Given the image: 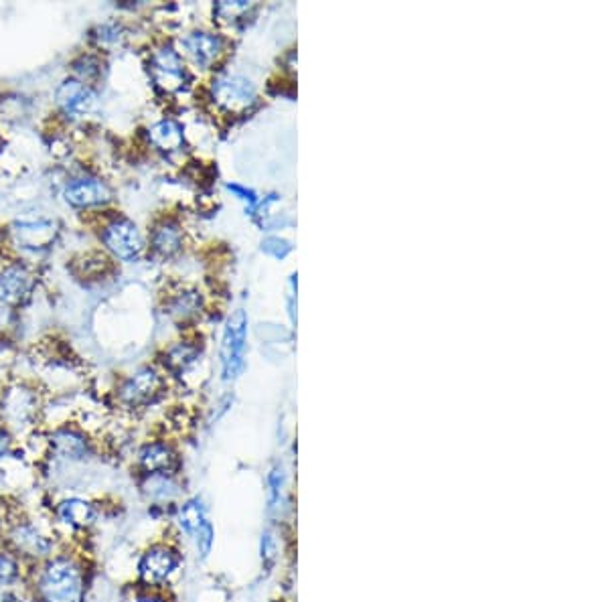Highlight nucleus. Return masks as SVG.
Listing matches in <instances>:
<instances>
[{
	"mask_svg": "<svg viewBox=\"0 0 608 602\" xmlns=\"http://www.w3.org/2000/svg\"><path fill=\"white\" fill-rule=\"evenodd\" d=\"M138 475H179V450L169 440H146L134 455Z\"/></svg>",
	"mask_w": 608,
	"mask_h": 602,
	"instance_id": "9b49d317",
	"label": "nucleus"
},
{
	"mask_svg": "<svg viewBox=\"0 0 608 602\" xmlns=\"http://www.w3.org/2000/svg\"><path fill=\"white\" fill-rule=\"evenodd\" d=\"M71 67H73L75 75H78V78H75V80H80V82H84L88 86H90V82L98 80L100 73H102L100 59L94 57V55H82V57H78V59H75L71 63Z\"/></svg>",
	"mask_w": 608,
	"mask_h": 602,
	"instance_id": "b1692460",
	"label": "nucleus"
},
{
	"mask_svg": "<svg viewBox=\"0 0 608 602\" xmlns=\"http://www.w3.org/2000/svg\"><path fill=\"white\" fill-rule=\"evenodd\" d=\"M148 69L155 84L167 94L179 92L187 82V69L183 57L171 45H163L152 51Z\"/></svg>",
	"mask_w": 608,
	"mask_h": 602,
	"instance_id": "f8f14e48",
	"label": "nucleus"
},
{
	"mask_svg": "<svg viewBox=\"0 0 608 602\" xmlns=\"http://www.w3.org/2000/svg\"><path fill=\"white\" fill-rule=\"evenodd\" d=\"M100 240L106 250L124 262H136L144 252V238L138 225L126 217H112L102 225Z\"/></svg>",
	"mask_w": 608,
	"mask_h": 602,
	"instance_id": "1a4fd4ad",
	"label": "nucleus"
},
{
	"mask_svg": "<svg viewBox=\"0 0 608 602\" xmlns=\"http://www.w3.org/2000/svg\"><path fill=\"white\" fill-rule=\"evenodd\" d=\"M250 9L252 5L246 3V0H238V3H219L215 7V15L221 21H238V17H244Z\"/></svg>",
	"mask_w": 608,
	"mask_h": 602,
	"instance_id": "393cba45",
	"label": "nucleus"
},
{
	"mask_svg": "<svg viewBox=\"0 0 608 602\" xmlns=\"http://www.w3.org/2000/svg\"><path fill=\"white\" fill-rule=\"evenodd\" d=\"M175 521L181 534L189 538H195L207 523H211L207 517V507L199 497H191L183 501L175 513Z\"/></svg>",
	"mask_w": 608,
	"mask_h": 602,
	"instance_id": "6ab92c4d",
	"label": "nucleus"
},
{
	"mask_svg": "<svg viewBox=\"0 0 608 602\" xmlns=\"http://www.w3.org/2000/svg\"><path fill=\"white\" fill-rule=\"evenodd\" d=\"M102 511L100 499L88 493H63L53 501L49 519L65 542V538L78 540L90 536L102 521Z\"/></svg>",
	"mask_w": 608,
	"mask_h": 602,
	"instance_id": "7ed1b4c3",
	"label": "nucleus"
},
{
	"mask_svg": "<svg viewBox=\"0 0 608 602\" xmlns=\"http://www.w3.org/2000/svg\"><path fill=\"white\" fill-rule=\"evenodd\" d=\"M201 307H203V298L193 288H183V290L175 292L167 303L169 315L179 321L193 319L197 313H201Z\"/></svg>",
	"mask_w": 608,
	"mask_h": 602,
	"instance_id": "4be33fe9",
	"label": "nucleus"
},
{
	"mask_svg": "<svg viewBox=\"0 0 608 602\" xmlns=\"http://www.w3.org/2000/svg\"><path fill=\"white\" fill-rule=\"evenodd\" d=\"M148 140L161 153H177L185 142V134L179 122L165 118L148 130Z\"/></svg>",
	"mask_w": 608,
	"mask_h": 602,
	"instance_id": "aec40b11",
	"label": "nucleus"
},
{
	"mask_svg": "<svg viewBox=\"0 0 608 602\" xmlns=\"http://www.w3.org/2000/svg\"><path fill=\"white\" fill-rule=\"evenodd\" d=\"M268 485H270V503L274 505L280 499V487H282V473L280 471H272L268 477Z\"/></svg>",
	"mask_w": 608,
	"mask_h": 602,
	"instance_id": "72a5a7b5",
	"label": "nucleus"
},
{
	"mask_svg": "<svg viewBox=\"0 0 608 602\" xmlns=\"http://www.w3.org/2000/svg\"><path fill=\"white\" fill-rule=\"evenodd\" d=\"M65 201L75 209L102 207L112 201L110 185L100 177H75L63 189Z\"/></svg>",
	"mask_w": 608,
	"mask_h": 602,
	"instance_id": "ddd939ff",
	"label": "nucleus"
},
{
	"mask_svg": "<svg viewBox=\"0 0 608 602\" xmlns=\"http://www.w3.org/2000/svg\"><path fill=\"white\" fill-rule=\"evenodd\" d=\"M274 552H276L274 538H272L270 532H266V534L262 536V562H264V564H272Z\"/></svg>",
	"mask_w": 608,
	"mask_h": 602,
	"instance_id": "473e14b6",
	"label": "nucleus"
},
{
	"mask_svg": "<svg viewBox=\"0 0 608 602\" xmlns=\"http://www.w3.org/2000/svg\"><path fill=\"white\" fill-rule=\"evenodd\" d=\"M211 100L227 114H242L256 104L258 94L252 82L242 75H221L211 84Z\"/></svg>",
	"mask_w": 608,
	"mask_h": 602,
	"instance_id": "9d476101",
	"label": "nucleus"
},
{
	"mask_svg": "<svg viewBox=\"0 0 608 602\" xmlns=\"http://www.w3.org/2000/svg\"><path fill=\"white\" fill-rule=\"evenodd\" d=\"M246 339L248 317L244 311H236L227 321L221 341V375L225 382L238 380L246 367Z\"/></svg>",
	"mask_w": 608,
	"mask_h": 602,
	"instance_id": "6e6552de",
	"label": "nucleus"
},
{
	"mask_svg": "<svg viewBox=\"0 0 608 602\" xmlns=\"http://www.w3.org/2000/svg\"><path fill=\"white\" fill-rule=\"evenodd\" d=\"M177 477L179 475H138V491L155 507L173 503L181 493Z\"/></svg>",
	"mask_w": 608,
	"mask_h": 602,
	"instance_id": "f3484780",
	"label": "nucleus"
},
{
	"mask_svg": "<svg viewBox=\"0 0 608 602\" xmlns=\"http://www.w3.org/2000/svg\"><path fill=\"white\" fill-rule=\"evenodd\" d=\"M0 602H33V598L27 586H19V588L0 590Z\"/></svg>",
	"mask_w": 608,
	"mask_h": 602,
	"instance_id": "7c9ffc66",
	"label": "nucleus"
},
{
	"mask_svg": "<svg viewBox=\"0 0 608 602\" xmlns=\"http://www.w3.org/2000/svg\"><path fill=\"white\" fill-rule=\"evenodd\" d=\"M195 540V546H197V552H199V556L205 560L209 554H211V550H213V544H215V532H213V525L211 523H207L205 528L193 538Z\"/></svg>",
	"mask_w": 608,
	"mask_h": 602,
	"instance_id": "a878e982",
	"label": "nucleus"
},
{
	"mask_svg": "<svg viewBox=\"0 0 608 602\" xmlns=\"http://www.w3.org/2000/svg\"><path fill=\"white\" fill-rule=\"evenodd\" d=\"M55 104L63 114L80 118L96 106V94L88 84L69 78L55 90Z\"/></svg>",
	"mask_w": 608,
	"mask_h": 602,
	"instance_id": "4468645a",
	"label": "nucleus"
},
{
	"mask_svg": "<svg viewBox=\"0 0 608 602\" xmlns=\"http://www.w3.org/2000/svg\"><path fill=\"white\" fill-rule=\"evenodd\" d=\"M262 250H264L268 256L282 260V258H286V256L290 254L292 246H290V242H286L284 238H266V240L262 242Z\"/></svg>",
	"mask_w": 608,
	"mask_h": 602,
	"instance_id": "cd10ccee",
	"label": "nucleus"
},
{
	"mask_svg": "<svg viewBox=\"0 0 608 602\" xmlns=\"http://www.w3.org/2000/svg\"><path fill=\"white\" fill-rule=\"evenodd\" d=\"M227 189L230 191H234L242 201H246L248 205H250V211H254L256 209V205H258V197H256V193L252 191V189H246V187H242V185H227Z\"/></svg>",
	"mask_w": 608,
	"mask_h": 602,
	"instance_id": "2f4dec72",
	"label": "nucleus"
},
{
	"mask_svg": "<svg viewBox=\"0 0 608 602\" xmlns=\"http://www.w3.org/2000/svg\"><path fill=\"white\" fill-rule=\"evenodd\" d=\"M183 568V554L171 542H155L146 546L136 560L138 588L167 590Z\"/></svg>",
	"mask_w": 608,
	"mask_h": 602,
	"instance_id": "20e7f679",
	"label": "nucleus"
},
{
	"mask_svg": "<svg viewBox=\"0 0 608 602\" xmlns=\"http://www.w3.org/2000/svg\"><path fill=\"white\" fill-rule=\"evenodd\" d=\"M35 286L33 272L23 264H11L0 270V303L21 305Z\"/></svg>",
	"mask_w": 608,
	"mask_h": 602,
	"instance_id": "dca6fc26",
	"label": "nucleus"
},
{
	"mask_svg": "<svg viewBox=\"0 0 608 602\" xmlns=\"http://www.w3.org/2000/svg\"><path fill=\"white\" fill-rule=\"evenodd\" d=\"M201 349L193 343H177L173 345L167 355H165V367L173 373V375H185L199 359Z\"/></svg>",
	"mask_w": 608,
	"mask_h": 602,
	"instance_id": "5701e85b",
	"label": "nucleus"
},
{
	"mask_svg": "<svg viewBox=\"0 0 608 602\" xmlns=\"http://www.w3.org/2000/svg\"><path fill=\"white\" fill-rule=\"evenodd\" d=\"M27 574L29 566L9 548L0 546V590L25 586Z\"/></svg>",
	"mask_w": 608,
	"mask_h": 602,
	"instance_id": "412c9836",
	"label": "nucleus"
},
{
	"mask_svg": "<svg viewBox=\"0 0 608 602\" xmlns=\"http://www.w3.org/2000/svg\"><path fill=\"white\" fill-rule=\"evenodd\" d=\"M150 248L161 258H171L183 248V230L175 219H161L150 232Z\"/></svg>",
	"mask_w": 608,
	"mask_h": 602,
	"instance_id": "a211bd4d",
	"label": "nucleus"
},
{
	"mask_svg": "<svg viewBox=\"0 0 608 602\" xmlns=\"http://www.w3.org/2000/svg\"><path fill=\"white\" fill-rule=\"evenodd\" d=\"M33 602H88L92 564L84 550L63 544L55 554L29 568L25 582Z\"/></svg>",
	"mask_w": 608,
	"mask_h": 602,
	"instance_id": "f257e3e1",
	"label": "nucleus"
},
{
	"mask_svg": "<svg viewBox=\"0 0 608 602\" xmlns=\"http://www.w3.org/2000/svg\"><path fill=\"white\" fill-rule=\"evenodd\" d=\"M41 412H43L41 394L25 382L11 384L0 392V422L15 434V438L19 434H27L35 430Z\"/></svg>",
	"mask_w": 608,
	"mask_h": 602,
	"instance_id": "423d86ee",
	"label": "nucleus"
},
{
	"mask_svg": "<svg viewBox=\"0 0 608 602\" xmlns=\"http://www.w3.org/2000/svg\"><path fill=\"white\" fill-rule=\"evenodd\" d=\"M45 455L55 467H86L98 457L96 442L90 434L73 424H63L51 430L45 440Z\"/></svg>",
	"mask_w": 608,
	"mask_h": 602,
	"instance_id": "39448f33",
	"label": "nucleus"
},
{
	"mask_svg": "<svg viewBox=\"0 0 608 602\" xmlns=\"http://www.w3.org/2000/svg\"><path fill=\"white\" fill-rule=\"evenodd\" d=\"M185 55L201 69L211 67L223 53V39L211 31H191L181 39Z\"/></svg>",
	"mask_w": 608,
	"mask_h": 602,
	"instance_id": "2eb2a0df",
	"label": "nucleus"
},
{
	"mask_svg": "<svg viewBox=\"0 0 608 602\" xmlns=\"http://www.w3.org/2000/svg\"><path fill=\"white\" fill-rule=\"evenodd\" d=\"M122 37V27L118 23H104L96 31V39L100 45H116Z\"/></svg>",
	"mask_w": 608,
	"mask_h": 602,
	"instance_id": "bb28decb",
	"label": "nucleus"
},
{
	"mask_svg": "<svg viewBox=\"0 0 608 602\" xmlns=\"http://www.w3.org/2000/svg\"><path fill=\"white\" fill-rule=\"evenodd\" d=\"M167 390L163 373L155 367H138L118 384L116 402L122 410L138 412L155 406Z\"/></svg>",
	"mask_w": 608,
	"mask_h": 602,
	"instance_id": "0eeeda50",
	"label": "nucleus"
},
{
	"mask_svg": "<svg viewBox=\"0 0 608 602\" xmlns=\"http://www.w3.org/2000/svg\"><path fill=\"white\" fill-rule=\"evenodd\" d=\"M13 448H15V434L3 422H0V461L11 457Z\"/></svg>",
	"mask_w": 608,
	"mask_h": 602,
	"instance_id": "c756f323",
	"label": "nucleus"
},
{
	"mask_svg": "<svg viewBox=\"0 0 608 602\" xmlns=\"http://www.w3.org/2000/svg\"><path fill=\"white\" fill-rule=\"evenodd\" d=\"M130 602H173V598L165 590H150V588H136Z\"/></svg>",
	"mask_w": 608,
	"mask_h": 602,
	"instance_id": "c85d7f7f",
	"label": "nucleus"
},
{
	"mask_svg": "<svg viewBox=\"0 0 608 602\" xmlns=\"http://www.w3.org/2000/svg\"><path fill=\"white\" fill-rule=\"evenodd\" d=\"M63 544L49 515L43 517L21 505L0 515V546L17 554L29 568L55 554Z\"/></svg>",
	"mask_w": 608,
	"mask_h": 602,
	"instance_id": "f03ea898",
	"label": "nucleus"
}]
</instances>
